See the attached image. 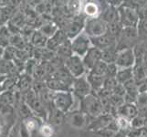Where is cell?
Masks as SVG:
<instances>
[{
	"label": "cell",
	"mask_w": 147,
	"mask_h": 137,
	"mask_svg": "<svg viewBox=\"0 0 147 137\" xmlns=\"http://www.w3.org/2000/svg\"><path fill=\"white\" fill-rule=\"evenodd\" d=\"M120 23L123 28H137L140 20L138 10L130 6L129 4H123L118 9Z\"/></svg>",
	"instance_id": "obj_1"
},
{
	"label": "cell",
	"mask_w": 147,
	"mask_h": 137,
	"mask_svg": "<svg viewBox=\"0 0 147 137\" xmlns=\"http://www.w3.org/2000/svg\"><path fill=\"white\" fill-rule=\"evenodd\" d=\"M136 59L133 49H124L117 50L114 64L119 70L121 69H133L135 65Z\"/></svg>",
	"instance_id": "obj_2"
},
{
	"label": "cell",
	"mask_w": 147,
	"mask_h": 137,
	"mask_svg": "<svg viewBox=\"0 0 147 137\" xmlns=\"http://www.w3.org/2000/svg\"><path fill=\"white\" fill-rule=\"evenodd\" d=\"M106 31H107V24L101 19L94 18L88 23L87 32L90 36L98 38L106 34Z\"/></svg>",
	"instance_id": "obj_3"
},
{
	"label": "cell",
	"mask_w": 147,
	"mask_h": 137,
	"mask_svg": "<svg viewBox=\"0 0 147 137\" xmlns=\"http://www.w3.org/2000/svg\"><path fill=\"white\" fill-rule=\"evenodd\" d=\"M118 113L119 116H123L131 121L138 115V109L134 103H124L118 108Z\"/></svg>",
	"instance_id": "obj_4"
},
{
	"label": "cell",
	"mask_w": 147,
	"mask_h": 137,
	"mask_svg": "<svg viewBox=\"0 0 147 137\" xmlns=\"http://www.w3.org/2000/svg\"><path fill=\"white\" fill-rule=\"evenodd\" d=\"M94 43L98 48L102 49V50H103V49H109V48L116 47V38L106 33L100 37L95 38Z\"/></svg>",
	"instance_id": "obj_5"
},
{
	"label": "cell",
	"mask_w": 147,
	"mask_h": 137,
	"mask_svg": "<svg viewBox=\"0 0 147 137\" xmlns=\"http://www.w3.org/2000/svg\"><path fill=\"white\" fill-rule=\"evenodd\" d=\"M143 62H135L133 68V79L136 84H139L147 80Z\"/></svg>",
	"instance_id": "obj_6"
},
{
	"label": "cell",
	"mask_w": 147,
	"mask_h": 137,
	"mask_svg": "<svg viewBox=\"0 0 147 137\" xmlns=\"http://www.w3.org/2000/svg\"><path fill=\"white\" fill-rule=\"evenodd\" d=\"M101 20H102L103 22H105L106 24H111V23H115V22H120L118 9H116L114 7L106 9L105 12L103 13V16H102V18H101Z\"/></svg>",
	"instance_id": "obj_7"
},
{
	"label": "cell",
	"mask_w": 147,
	"mask_h": 137,
	"mask_svg": "<svg viewBox=\"0 0 147 137\" xmlns=\"http://www.w3.org/2000/svg\"><path fill=\"white\" fill-rule=\"evenodd\" d=\"M115 79L119 84H124L133 79V69H121L118 70Z\"/></svg>",
	"instance_id": "obj_8"
},
{
	"label": "cell",
	"mask_w": 147,
	"mask_h": 137,
	"mask_svg": "<svg viewBox=\"0 0 147 137\" xmlns=\"http://www.w3.org/2000/svg\"><path fill=\"white\" fill-rule=\"evenodd\" d=\"M116 56H117V49H116V47L106 49L101 51V59H102V61H104L105 63H114Z\"/></svg>",
	"instance_id": "obj_9"
},
{
	"label": "cell",
	"mask_w": 147,
	"mask_h": 137,
	"mask_svg": "<svg viewBox=\"0 0 147 137\" xmlns=\"http://www.w3.org/2000/svg\"><path fill=\"white\" fill-rule=\"evenodd\" d=\"M139 38H147V18H140L137 25Z\"/></svg>",
	"instance_id": "obj_10"
},
{
	"label": "cell",
	"mask_w": 147,
	"mask_h": 137,
	"mask_svg": "<svg viewBox=\"0 0 147 137\" xmlns=\"http://www.w3.org/2000/svg\"><path fill=\"white\" fill-rule=\"evenodd\" d=\"M116 127L121 131L127 132L131 129L130 120L123 117V116H118V118L116 119Z\"/></svg>",
	"instance_id": "obj_11"
},
{
	"label": "cell",
	"mask_w": 147,
	"mask_h": 137,
	"mask_svg": "<svg viewBox=\"0 0 147 137\" xmlns=\"http://www.w3.org/2000/svg\"><path fill=\"white\" fill-rule=\"evenodd\" d=\"M144 123H145V118L142 117V116H140V115H137L130 121L131 128L143 129L144 127Z\"/></svg>",
	"instance_id": "obj_12"
},
{
	"label": "cell",
	"mask_w": 147,
	"mask_h": 137,
	"mask_svg": "<svg viewBox=\"0 0 147 137\" xmlns=\"http://www.w3.org/2000/svg\"><path fill=\"white\" fill-rule=\"evenodd\" d=\"M135 105L138 110L147 107V92L138 93L135 101Z\"/></svg>",
	"instance_id": "obj_13"
},
{
	"label": "cell",
	"mask_w": 147,
	"mask_h": 137,
	"mask_svg": "<svg viewBox=\"0 0 147 137\" xmlns=\"http://www.w3.org/2000/svg\"><path fill=\"white\" fill-rule=\"evenodd\" d=\"M85 12L90 17H95L99 13V7L94 3H89L85 7Z\"/></svg>",
	"instance_id": "obj_14"
},
{
	"label": "cell",
	"mask_w": 147,
	"mask_h": 137,
	"mask_svg": "<svg viewBox=\"0 0 147 137\" xmlns=\"http://www.w3.org/2000/svg\"><path fill=\"white\" fill-rule=\"evenodd\" d=\"M142 129H134L131 128L127 131V137H141Z\"/></svg>",
	"instance_id": "obj_15"
},
{
	"label": "cell",
	"mask_w": 147,
	"mask_h": 137,
	"mask_svg": "<svg viewBox=\"0 0 147 137\" xmlns=\"http://www.w3.org/2000/svg\"><path fill=\"white\" fill-rule=\"evenodd\" d=\"M144 61L147 64V52H146V54H145V56H144Z\"/></svg>",
	"instance_id": "obj_16"
},
{
	"label": "cell",
	"mask_w": 147,
	"mask_h": 137,
	"mask_svg": "<svg viewBox=\"0 0 147 137\" xmlns=\"http://www.w3.org/2000/svg\"><path fill=\"white\" fill-rule=\"evenodd\" d=\"M144 41L145 42V45H146V47H147V38H145V39L144 40Z\"/></svg>",
	"instance_id": "obj_17"
}]
</instances>
